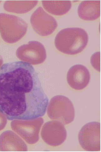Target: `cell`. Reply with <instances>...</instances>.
<instances>
[{
  "instance_id": "1",
  "label": "cell",
  "mask_w": 101,
  "mask_h": 152,
  "mask_svg": "<svg viewBox=\"0 0 101 152\" xmlns=\"http://www.w3.org/2000/svg\"><path fill=\"white\" fill-rule=\"evenodd\" d=\"M49 99L34 67L23 61L0 67V112L9 120L43 116Z\"/></svg>"
},
{
  "instance_id": "2",
  "label": "cell",
  "mask_w": 101,
  "mask_h": 152,
  "mask_svg": "<svg viewBox=\"0 0 101 152\" xmlns=\"http://www.w3.org/2000/svg\"><path fill=\"white\" fill-rule=\"evenodd\" d=\"M88 41V35L86 30L79 28H69L61 30L58 33L55 45L61 53L75 55L86 48Z\"/></svg>"
},
{
  "instance_id": "3",
  "label": "cell",
  "mask_w": 101,
  "mask_h": 152,
  "mask_svg": "<svg viewBox=\"0 0 101 152\" xmlns=\"http://www.w3.org/2000/svg\"><path fill=\"white\" fill-rule=\"evenodd\" d=\"M27 24L22 18L13 15L0 13V33L3 40L13 44L22 39L28 29Z\"/></svg>"
},
{
  "instance_id": "4",
  "label": "cell",
  "mask_w": 101,
  "mask_h": 152,
  "mask_svg": "<svg viewBox=\"0 0 101 152\" xmlns=\"http://www.w3.org/2000/svg\"><path fill=\"white\" fill-rule=\"evenodd\" d=\"M47 113L52 119L66 125L71 123L75 118V110L70 99L63 95L53 97L48 105Z\"/></svg>"
},
{
  "instance_id": "5",
  "label": "cell",
  "mask_w": 101,
  "mask_h": 152,
  "mask_svg": "<svg viewBox=\"0 0 101 152\" xmlns=\"http://www.w3.org/2000/svg\"><path fill=\"white\" fill-rule=\"evenodd\" d=\"M78 139L82 148L87 151L100 150V124L90 122L85 124L80 131Z\"/></svg>"
},
{
  "instance_id": "6",
  "label": "cell",
  "mask_w": 101,
  "mask_h": 152,
  "mask_svg": "<svg viewBox=\"0 0 101 152\" xmlns=\"http://www.w3.org/2000/svg\"><path fill=\"white\" fill-rule=\"evenodd\" d=\"M16 55L20 60L33 65L43 63L47 57L44 45L35 41L20 46L17 50Z\"/></svg>"
},
{
  "instance_id": "7",
  "label": "cell",
  "mask_w": 101,
  "mask_h": 152,
  "mask_svg": "<svg viewBox=\"0 0 101 152\" xmlns=\"http://www.w3.org/2000/svg\"><path fill=\"white\" fill-rule=\"evenodd\" d=\"M30 22L35 32L42 36H48L54 32L58 26L55 18L40 7L31 15Z\"/></svg>"
},
{
  "instance_id": "8",
  "label": "cell",
  "mask_w": 101,
  "mask_h": 152,
  "mask_svg": "<svg viewBox=\"0 0 101 152\" xmlns=\"http://www.w3.org/2000/svg\"><path fill=\"white\" fill-rule=\"evenodd\" d=\"M41 134L45 142L53 146L61 145L67 137V132L64 125L58 121H50L45 124L42 129Z\"/></svg>"
},
{
  "instance_id": "9",
  "label": "cell",
  "mask_w": 101,
  "mask_h": 152,
  "mask_svg": "<svg viewBox=\"0 0 101 152\" xmlns=\"http://www.w3.org/2000/svg\"><path fill=\"white\" fill-rule=\"evenodd\" d=\"M90 75L87 68L81 64L74 65L69 70L67 81L69 86L74 90H83L88 85Z\"/></svg>"
},
{
  "instance_id": "10",
  "label": "cell",
  "mask_w": 101,
  "mask_h": 152,
  "mask_svg": "<svg viewBox=\"0 0 101 152\" xmlns=\"http://www.w3.org/2000/svg\"><path fill=\"white\" fill-rule=\"evenodd\" d=\"M78 13L79 17L84 20L97 19L100 15V1H82L78 7Z\"/></svg>"
},
{
  "instance_id": "11",
  "label": "cell",
  "mask_w": 101,
  "mask_h": 152,
  "mask_svg": "<svg viewBox=\"0 0 101 152\" xmlns=\"http://www.w3.org/2000/svg\"><path fill=\"white\" fill-rule=\"evenodd\" d=\"M42 3L48 12L58 16L66 14L72 7V3L70 1H42Z\"/></svg>"
},
{
  "instance_id": "12",
  "label": "cell",
  "mask_w": 101,
  "mask_h": 152,
  "mask_svg": "<svg viewBox=\"0 0 101 152\" xmlns=\"http://www.w3.org/2000/svg\"><path fill=\"white\" fill-rule=\"evenodd\" d=\"M38 1H7L4 4L6 11L18 14L28 12L34 7Z\"/></svg>"
},
{
  "instance_id": "13",
  "label": "cell",
  "mask_w": 101,
  "mask_h": 152,
  "mask_svg": "<svg viewBox=\"0 0 101 152\" xmlns=\"http://www.w3.org/2000/svg\"><path fill=\"white\" fill-rule=\"evenodd\" d=\"M91 64L95 69L100 70V52H97L93 54L91 57Z\"/></svg>"
},
{
  "instance_id": "14",
  "label": "cell",
  "mask_w": 101,
  "mask_h": 152,
  "mask_svg": "<svg viewBox=\"0 0 101 152\" xmlns=\"http://www.w3.org/2000/svg\"><path fill=\"white\" fill-rule=\"evenodd\" d=\"M3 63V60L1 56H0V67H1V66L2 65Z\"/></svg>"
},
{
  "instance_id": "15",
  "label": "cell",
  "mask_w": 101,
  "mask_h": 152,
  "mask_svg": "<svg viewBox=\"0 0 101 152\" xmlns=\"http://www.w3.org/2000/svg\"><path fill=\"white\" fill-rule=\"evenodd\" d=\"M1 1H0V3H1Z\"/></svg>"
}]
</instances>
